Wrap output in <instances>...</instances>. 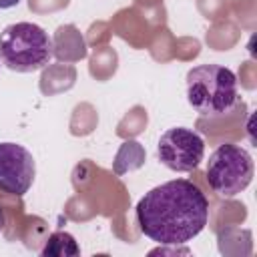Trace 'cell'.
<instances>
[{
  "label": "cell",
  "mask_w": 257,
  "mask_h": 257,
  "mask_svg": "<svg viewBox=\"0 0 257 257\" xmlns=\"http://www.w3.org/2000/svg\"><path fill=\"white\" fill-rule=\"evenodd\" d=\"M209 221V201L189 179L167 181L137 203L139 229L159 245H185Z\"/></svg>",
  "instance_id": "cell-1"
},
{
  "label": "cell",
  "mask_w": 257,
  "mask_h": 257,
  "mask_svg": "<svg viewBox=\"0 0 257 257\" xmlns=\"http://www.w3.org/2000/svg\"><path fill=\"white\" fill-rule=\"evenodd\" d=\"M187 100L203 116L231 112L239 100L237 76L221 64H199L187 72Z\"/></svg>",
  "instance_id": "cell-2"
},
{
  "label": "cell",
  "mask_w": 257,
  "mask_h": 257,
  "mask_svg": "<svg viewBox=\"0 0 257 257\" xmlns=\"http://www.w3.org/2000/svg\"><path fill=\"white\" fill-rule=\"evenodd\" d=\"M52 58V40L34 22H14L0 32V60L16 72H34Z\"/></svg>",
  "instance_id": "cell-3"
},
{
  "label": "cell",
  "mask_w": 257,
  "mask_h": 257,
  "mask_svg": "<svg viewBox=\"0 0 257 257\" xmlns=\"http://www.w3.org/2000/svg\"><path fill=\"white\" fill-rule=\"evenodd\" d=\"M207 183L225 199H231L245 191L253 181V159L247 149L225 143L219 145L207 161Z\"/></svg>",
  "instance_id": "cell-4"
},
{
  "label": "cell",
  "mask_w": 257,
  "mask_h": 257,
  "mask_svg": "<svg viewBox=\"0 0 257 257\" xmlns=\"http://www.w3.org/2000/svg\"><path fill=\"white\" fill-rule=\"evenodd\" d=\"M157 155L167 169L175 173H191L205 157V141L193 128L173 126L161 135Z\"/></svg>",
  "instance_id": "cell-5"
},
{
  "label": "cell",
  "mask_w": 257,
  "mask_h": 257,
  "mask_svg": "<svg viewBox=\"0 0 257 257\" xmlns=\"http://www.w3.org/2000/svg\"><path fill=\"white\" fill-rule=\"evenodd\" d=\"M36 165L28 149L16 143H0V189L22 197L34 181Z\"/></svg>",
  "instance_id": "cell-6"
},
{
  "label": "cell",
  "mask_w": 257,
  "mask_h": 257,
  "mask_svg": "<svg viewBox=\"0 0 257 257\" xmlns=\"http://www.w3.org/2000/svg\"><path fill=\"white\" fill-rule=\"evenodd\" d=\"M80 249L74 241L72 235L64 233V231H58V233H52L44 245V249L40 251L42 257L46 255H78Z\"/></svg>",
  "instance_id": "cell-7"
},
{
  "label": "cell",
  "mask_w": 257,
  "mask_h": 257,
  "mask_svg": "<svg viewBox=\"0 0 257 257\" xmlns=\"http://www.w3.org/2000/svg\"><path fill=\"white\" fill-rule=\"evenodd\" d=\"M20 0H0V10H6V8H12L16 6Z\"/></svg>",
  "instance_id": "cell-8"
},
{
  "label": "cell",
  "mask_w": 257,
  "mask_h": 257,
  "mask_svg": "<svg viewBox=\"0 0 257 257\" xmlns=\"http://www.w3.org/2000/svg\"><path fill=\"white\" fill-rule=\"evenodd\" d=\"M4 223H6V217H4V211L0 209V231L4 229Z\"/></svg>",
  "instance_id": "cell-9"
}]
</instances>
